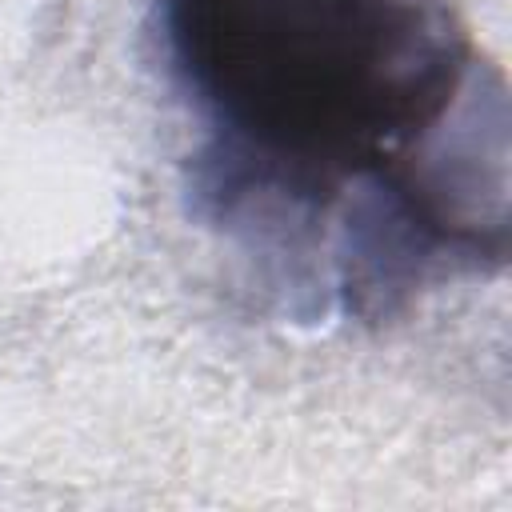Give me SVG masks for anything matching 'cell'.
<instances>
[{"label": "cell", "mask_w": 512, "mask_h": 512, "mask_svg": "<svg viewBox=\"0 0 512 512\" xmlns=\"http://www.w3.org/2000/svg\"><path fill=\"white\" fill-rule=\"evenodd\" d=\"M196 216L288 312L384 320L508 256V88L452 0H156Z\"/></svg>", "instance_id": "obj_1"}]
</instances>
